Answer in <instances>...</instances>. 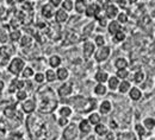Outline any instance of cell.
I'll use <instances>...</instances> for the list:
<instances>
[{"label": "cell", "mask_w": 155, "mask_h": 140, "mask_svg": "<svg viewBox=\"0 0 155 140\" xmlns=\"http://www.w3.org/2000/svg\"><path fill=\"white\" fill-rule=\"evenodd\" d=\"M38 108L42 113H51L58 107V100L49 87H41L37 92Z\"/></svg>", "instance_id": "cell-1"}, {"label": "cell", "mask_w": 155, "mask_h": 140, "mask_svg": "<svg viewBox=\"0 0 155 140\" xmlns=\"http://www.w3.org/2000/svg\"><path fill=\"white\" fill-rule=\"evenodd\" d=\"M71 101L73 103L74 109L79 113H88V112L93 110L96 108V106H97L96 100L87 99V98H84V96H75Z\"/></svg>", "instance_id": "cell-2"}, {"label": "cell", "mask_w": 155, "mask_h": 140, "mask_svg": "<svg viewBox=\"0 0 155 140\" xmlns=\"http://www.w3.org/2000/svg\"><path fill=\"white\" fill-rule=\"evenodd\" d=\"M78 137H79V129L75 123H69L68 126L64 127L62 132L63 140H77Z\"/></svg>", "instance_id": "cell-3"}, {"label": "cell", "mask_w": 155, "mask_h": 140, "mask_svg": "<svg viewBox=\"0 0 155 140\" xmlns=\"http://www.w3.org/2000/svg\"><path fill=\"white\" fill-rule=\"evenodd\" d=\"M24 68H25V62L20 57H15L8 64V71L13 75H19Z\"/></svg>", "instance_id": "cell-4"}, {"label": "cell", "mask_w": 155, "mask_h": 140, "mask_svg": "<svg viewBox=\"0 0 155 140\" xmlns=\"http://www.w3.org/2000/svg\"><path fill=\"white\" fill-rule=\"evenodd\" d=\"M110 54H111V49L109 46L104 45V46H100L97 51H96L94 58H96V61H97L98 63H101V62H105V61L110 57Z\"/></svg>", "instance_id": "cell-5"}, {"label": "cell", "mask_w": 155, "mask_h": 140, "mask_svg": "<svg viewBox=\"0 0 155 140\" xmlns=\"http://www.w3.org/2000/svg\"><path fill=\"white\" fill-rule=\"evenodd\" d=\"M36 107H37L36 101L31 100V99H26L25 101H23V103H21V109H23V112L26 113V114H29V115L32 114V113L36 110Z\"/></svg>", "instance_id": "cell-6"}, {"label": "cell", "mask_w": 155, "mask_h": 140, "mask_svg": "<svg viewBox=\"0 0 155 140\" xmlns=\"http://www.w3.org/2000/svg\"><path fill=\"white\" fill-rule=\"evenodd\" d=\"M94 50H96V45L92 42H85L84 48H82V54H84L85 60H88L94 54Z\"/></svg>", "instance_id": "cell-7"}, {"label": "cell", "mask_w": 155, "mask_h": 140, "mask_svg": "<svg viewBox=\"0 0 155 140\" xmlns=\"http://www.w3.org/2000/svg\"><path fill=\"white\" fill-rule=\"evenodd\" d=\"M78 129H79V132H80L81 134L87 135V134L91 133L92 126H91V123L88 122L87 119H82V120L79 122V125H78Z\"/></svg>", "instance_id": "cell-8"}, {"label": "cell", "mask_w": 155, "mask_h": 140, "mask_svg": "<svg viewBox=\"0 0 155 140\" xmlns=\"http://www.w3.org/2000/svg\"><path fill=\"white\" fill-rule=\"evenodd\" d=\"M73 92V87L71 83H63L62 86H60V88L58 89V96L61 98H66L68 95H71Z\"/></svg>", "instance_id": "cell-9"}, {"label": "cell", "mask_w": 155, "mask_h": 140, "mask_svg": "<svg viewBox=\"0 0 155 140\" xmlns=\"http://www.w3.org/2000/svg\"><path fill=\"white\" fill-rule=\"evenodd\" d=\"M104 12H105V16H106V18H110V19H114V18H116L117 14L119 13V11H118V7H117L116 5H112V4H109V5L106 6V8L104 10Z\"/></svg>", "instance_id": "cell-10"}, {"label": "cell", "mask_w": 155, "mask_h": 140, "mask_svg": "<svg viewBox=\"0 0 155 140\" xmlns=\"http://www.w3.org/2000/svg\"><path fill=\"white\" fill-rule=\"evenodd\" d=\"M55 7L53 6V5H50V4H45L43 7H42V14H43V17L44 18H47V19H50V18H53L54 17V14H55Z\"/></svg>", "instance_id": "cell-11"}, {"label": "cell", "mask_w": 155, "mask_h": 140, "mask_svg": "<svg viewBox=\"0 0 155 140\" xmlns=\"http://www.w3.org/2000/svg\"><path fill=\"white\" fill-rule=\"evenodd\" d=\"M111 109H112V103L109 100H104L100 103V106H99V112H100V114H103V115L109 114V113L111 112Z\"/></svg>", "instance_id": "cell-12"}, {"label": "cell", "mask_w": 155, "mask_h": 140, "mask_svg": "<svg viewBox=\"0 0 155 140\" xmlns=\"http://www.w3.org/2000/svg\"><path fill=\"white\" fill-rule=\"evenodd\" d=\"M54 17H55V20L58 21V24H62V23H66L68 18H69V16H68V13L66 12V11H63L62 8L61 10H58L56 12H55V14H54Z\"/></svg>", "instance_id": "cell-13"}, {"label": "cell", "mask_w": 155, "mask_h": 140, "mask_svg": "<svg viewBox=\"0 0 155 140\" xmlns=\"http://www.w3.org/2000/svg\"><path fill=\"white\" fill-rule=\"evenodd\" d=\"M128 93H129V98L133 101H138V100H141V98H142V92H141V89L137 88V87L130 88V90H129Z\"/></svg>", "instance_id": "cell-14"}, {"label": "cell", "mask_w": 155, "mask_h": 140, "mask_svg": "<svg viewBox=\"0 0 155 140\" xmlns=\"http://www.w3.org/2000/svg\"><path fill=\"white\" fill-rule=\"evenodd\" d=\"M107 132H109V128H107V126L106 125H104V123H98L94 126V133L99 135V137H105L106 134H107Z\"/></svg>", "instance_id": "cell-15"}, {"label": "cell", "mask_w": 155, "mask_h": 140, "mask_svg": "<svg viewBox=\"0 0 155 140\" xmlns=\"http://www.w3.org/2000/svg\"><path fill=\"white\" fill-rule=\"evenodd\" d=\"M120 24L117 20H112L110 24H107V31L110 35H116L118 31H120Z\"/></svg>", "instance_id": "cell-16"}, {"label": "cell", "mask_w": 155, "mask_h": 140, "mask_svg": "<svg viewBox=\"0 0 155 140\" xmlns=\"http://www.w3.org/2000/svg\"><path fill=\"white\" fill-rule=\"evenodd\" d=\"M94 79H96L98 83H103L104 84L105 82H107V80H109V74L106 71H104V70H99V71L96 73Z\"/></svg>", "instance_id": "cell-17"}, {"label": "cell", "mask_w": 155, "mask_h": 140, "mask_svg": "<svg viewBox=\"0 0 155 140\" xmlns=\"http://www.w3.org/2000/svg\"><path fill=\"white\" fill-rule=\"evenodd\" d=\"M69 76V71L67 68H58L56 71V80L66 81Z\"/></svg>", "instance_id": "cell-18"}, {"label": "cell", "mask_w": 155, "mask_h": 140, "mask_svg": "<svg viewBox=\"0 0 155 140\" xmlns=\"http://www.w3.org/2000/svg\"><path fill=\"white\" fill-rule=\"evenodd\" d=\"M130 88H131V83H130L129 81L124 80V81H122V82H119L118 90H119L120 94H125V93H128V92L130 90Z\"/></svg>", "instance_id": "cell-19"}, {"label": "cell", "mask_w": 155, "mask_h": 140, "mask_svg": "<svg viewBox=\"0 0 155 140\" xmlns=\"http://www.w3.org/2000/svg\"><path fill=\"white\" fill-rule=\"evenodd\" d=\"M86 6H87L86 0H77V1L74 2V8H75V11H77L79 14H81V13L85 12Z\"/></svg>", "instance_id": "cell-20"}, {"label": "cell", "mask_w": 155, "mask_h": 140, "mask_svg": "<svg viewBox=\"0 0 155 140\" xmlns=\"http://www.w3.org/2000/svg\"><path fill=\"white\" fill-rule=\"evenodd\" d=\"M107 86H109V89L115 92L118 89V86H119V80L117 79L116 76H110L109 80H107Z\"/></svg>", "instance_id": "cell-21"}, {"label": "cell", "mask_w": 155, "mask_h": 140, "mask_svg": "<svg viewBox=\"0 0 155 140\" xmlns=\"http://www.w3.org/2000/svg\"><path fill=\"white\" fill-rule=\"evenodd\" d=\"M93 92H94V94L98 95V96H103V95H105V94H106L107 88H106V86H104L103 83H98V84L94 86Z\"/></svg>", "instance_id": "cell-22"}, {"label": "cell", "mask_w": 155, "mask_h": 140, "mask_svg": "<svg viewBox=\"0 0 155 140\" xmlns=\"http://www.w3.org/2000/svg\"><path fill=\"white\" fill-rule=\"evenodd\" d=\"M58 114H60V117L68 119V118L73 114V110H72V108H71L69 106H63V107H61V108L58 109Z\"/></svg>", "instance_id": "cell-23"}, {"label": "cell", "mask_w": 155, "mask_h": 140, "mask_svg": "<svg viewBox=\"0 0 155 140\" xmlns=\"http://www.w3.org/2000/svg\"><path fill=\"white\" fill-rule=\"evenodd\" d=\"M144 128H146V131H153L155 127V121H154V118L152 117H148V118H146L144 120H143V125H142Z\"/></svg>", "instance_id": "cell-24"}, {"label": "cell", "mask_w": 155, "mask_h": 140, "mask_svg": "<svg viewBox=\"0 0 155 140\" xmlns=\"http://www.w3.org/2000/svg\"><path fill=\"white\" fill-rule=\"evenodd\" d=\"M88 122L91 123V126H96L98 123H100V120H101V117H100V114L99 113H91L90 115H88Z\"/></svg>", "instance_id": "cell-25"}, {"label": "cell", "mask_w": 155, "mask_h": 140, "mask_svg": "<svg viewBox=\"0 0 155 140\" xmlns=\"http://www.w3.org/2000/svg\"><path fill=\"white\" fill-rule=\"evenodd\" d=\"M98 7L96 4H88L87 6H86V10H85V14L87 16V17H94V13H96V11L98 10Z\"/></svg>", "instance_id": "cell-26"}, {"label": "cell", "mask_w": 155, "mask_h": 140, "mask_svg": "<svg viewBox=\"0 0 155 140\" xmlns=\"http://www.w3.org/2000/svg\"><path fill=\"white\" fill-rule=\"evenodd\" d=\"M61 6H62V10L68 13V12H71L74 8V2L72 0H63L62 4H61Z\"/></svg>", "instance_id": "cell-27"}, {"label": "cell", "mask_w": 155, "mask_h": 140, "mask_svg": "<svg viewBox=\"0 0 155 140\" xmlns=\"http://www.w3.org/2000/svg\"><path fill=\"white\" fill-rule=\"evenodd\" d=\"M61 57L58 56V55H53L50 58H49V64H50V67H53V68H58L61 65Z\"/></svg>", "instance_id": "cell-28"}, {"label": "cell", "mask_w": 155, "mask_h": 140, "mask_svg": "<svg viewBox=\"0 0 155 140\" xmlns=\"http://www.w3.org/2000/svg\"><path fill=\"white\" fill-rule=\"evenodd\" d=\"M115 67L117 68V70H118V69H127V67H128V61L125 60V58H123V57H119V58H117L116 62H115Z\"/></svg>", "instance_id": "cell-29"}, {"label": "cell", "mask_w": 155, "mask_h": 140, "mask_svg": "<svg viewBox=\"0 0 155 140\" xmlns=\"http://www.w3.org/2000/svg\"><path fill=\"white\" fill-rule=\"evenodd\" d=\"M44 77H45V80L48 81V82H54V81L56 80V73H55V70L48 69L45 71V74H44Z\"/></svg>", "instance_id": "cell-30"}, {"label": "cell", "mask_w": 155, "mask_h": 140, "mask_svg": "<svg viewBox=\"0 0 155 140\" xmlns=\"http://www.w3.org/2000/svg\"><path fill=\"white\" fill-rule=\"evenodd\" d=\"M34 75H35V71H34V69L30 68V67H25V68L23 69V71H21V76H23L24 79H30V77H32Z\"/></svg>", "instance_id": "cell-31"}, {"label": "cell", "mask_w": 155, "mask_h": 140, "mask_svg": "<svg viewBox=\"0 0 155 140\" xmlns=\"http://www.w3.org/2000/svg\"><path fill=\"white\" fill-rule=\"evenodd\" d=\"M144 80H146V74L142 70L136 71L135 75H134V81H135L136 83H143Z\"/></svg>", "instance_id": "cell-32"}, {"label": "cell", "mask_w": 155, "mask_h": 140, "mask_svg": "<svg viewBox=\"0 0 155 140\" xmlns=\"http://www.w3.org/2000/svg\"><path fill=\"white\" fill-rule=\"evenodd\" d=\"M128 76H129V71H128L127 69H118V70H117L116 77L118 79V80L124 81Z\"/></svg>", "instance_id": "cell-33"}, {"label": "cell", "mask_w": 155, "mask_h": 140, "mask_svg": "<svg viewBox=\"0 0 155 140\" xmlns=\"http://www.w3.org/2000/svg\"><path fill=\"white\" fill-rule=\"evenodd\" d=\"M135 131H136V133L138 134V137H144L146 135V133H147V131H146V128L141 125V123H136L135 125Z\"/></svg>", "instance_id": "cell-34"}, {"label": "cell", "mask_w": 155, "mask_h": 140, "mask_svg": "<svg viewBox=\"0 0 155 140\" xmlns=\"http://www.w3.org/2000/svg\"><path fill=\"white\" fill-rule=\"evenodd\" d=\"M128 14L127 13H124V12H119L118 14H117V21L119 23V24H127L128 23Z\"/></svg>", "instance_id": "cell-35"}, {"label": "cell", "mask_w": 155, "mask_h": 140, "mask_svg": "<svg viewBox=\"0 0 155 140\" xmlns=\"http://www.w3.org/2000/svg\"><path fill=\"white\" fill-rule=\"evenodd\" d=\"M10 39L12 40V42H17V40H20L21 38V32H20L19 30H15V31H12L11 33H10Z\"/></svg>", "instance_id": "cell-36"}, {"label": "cell", "mask_w": 155, "mask_h": 140, "mask_svg": "<svg viewBox=\"0 0 155 140\" xmlns=\"http://www.w3.org/2000/svg\"><path fill=\"white\" fill-rule=\"evenodd\" d=\"M31 43H32V38L30 37V36H21V38H20V45L21 46H29V45H31Z\"/></svg>", "instance_id": "cell-37"}, {"label": "cell", "mask_w": 155, "mask_h": 140, "mask_svg": "<svg viewBox=\"0 0 155 140\" xmlns=\"http://www.w3.org/2000/svg\"><path fill=\"white\" fill-rule=\"evenodd\" d=\"M16 98H17V100L18 101H25L28 99V93H26V90H17L16 92Z\"/></svg>", "instance_id": "cell-38"}, {"label": "cell", "mask_w": 155, "mask_h": 140, "mask_svg": "<svg viewBox=\"0 0 155 140\" xmlns=\"http://www.w3.org/2000/svg\"><path fill=\"white\" fill-rule=\"evenodd\" d=\"M115 36V42L116 43H122V42H124L125 40V33L120 30V31H118L116 35H114Z\"/></svg>", "instance_id": "cell-39"}, {"label": "cell", "mask_w": 155, "mask_h": 140, "mask_svg": "<svg viewBox=\"0 0 155 140\" xmlns=\"http://www.w3.org/2000/svg\"><path fill=\"white\" fill-rule=\"evenodd\" d=\"M94 45H98L99 48L100 46H104L105 45V37L101 36V35H98L97 37L94 38Z\"/></svg>", "instance_id": "cell-40"}, {"label": "cell", "mask_w": 155, "mask_h": 140, "mask_svg": "<svg viewBox=\"0 0 155 140\" xmlns=\"http://www.w3.org/2000/svg\"><path fill=\"white\" fill-rule=\"evenodd\" d=\"M58 125L60 127H66V126H68L69 125V120L67 119V118H62V117H60L58 119Z\"/></svg>", "instance_id": "cell-41"}, {"label": "cell", "mask_w": 155, "mask_h": 140, "mask_svg": "<svg viewBox=\"0 0 155 140\" xmlns=\"http://www.w3.org/2000/svg\"><path fill=\"white\" fill-rule=\"evenodd\" d=\"M5 115H6L7 118H13V117L16 115V110H15V108H12V107L6 108V109H5Z\"/></svg>", "instance_id": "cell-42"}, {"label": "cell", "mask_w": 155, "mask_h": 140, "mask_svg": "<svg viewBox=\"0 0 155 140\" xmlns=\"http://www.w3.org/2000/svg\"><path fill=\"white\" fill-rule=\"evenodd\" d=\"M34 79H35V81L37 83H42V82H44V80H45L44 74H42V73H36V75H34Z\"/></svg>", "instance_id": "cell-43"}, {"label": "cell", "mask_w": 155, "mask_h": 140, "mask_svg": "<svg viewBox=\"0 0 155 140\" xmlns=\"http://www.w3.org/2000/svg\"><path fill=\"white\" fill-rule=\"evenodd\" d=\"M94 29V24L93 23H91V24H88L86 27H85V30H84V35H88V33H91V31Z\"/></svg>", "instance_id": "cell-44"}, {"label": "cell", "mask_w": 155, "mask_h": 140, "mask_svg": "<svg viewBox=\"0 0 155 140\" xmlns=\"http://www.w3.org/2000/svg\"><path fill=\"white\" fill-rule=\"evenodd\" d=\"M150 21H152V20H150V17H149V16H144V17L141 19V25L144 26L146 24H149Z\"/></svg>", "instance_id": "cell-45"}, {"label": "cell", "mask_w": 155, "mask_h": 140, "mask_svg": "<svg viewBox=\"0 0 155 140\" xmlns=\"http://www.w3.org/2000/svg\"><path fill=\"white\" fill-rule=\"evenodd\" d=\"M50 5H53L54 7H58L61 4H62V0H50V2H49Z\"/></svg>", "instance_id": "cell-46"}, {"label": "cell", "mask_w": 155, "mask_h": 140, "mask_svg": "<svg viewBox=\"0 0 155 140\" xmlns=\"http://www.w3.org/2000/svg\"><path fill=\"white\" fill-rule=\"evenodd\" d=\"M15 92H17V87H16L15 82H12V83L10 84V88H8V93H15Z\"/></svg>", "instance_id": "cell-47"}, {"label": "cell", "mask_w": 155, "mask_h": 140, "mask_svg": "<svg viewBox=\"0 0 155 140\" xmlns=\"http://www.w3.org/2000/svg\"><path fill=\"white\" fill-rule=\"evenodd\" d=\"M117 2L119 4V6H122V7H125L130 1L129 0H117Z\"/></svg>", "instance_id": "cell-48"}, {"label": "cell", "mask_w": 155, "mask_h": 140, "mask_svg": "<svg viewBox=\"0 0 155 140\" xmlns=\"http://www.w3.org/2000/svg\"><path fill=\"white\" fill-rule=\"evenodd\" d=\"M98 21H99V25H100V26H106V25H107L106 18H103V19L98 20Z\"/></svg>", "instance_id": "cell-49"}, {"label": "cell", "mask_w": 155, "mask_h": 140, "mask_svg": "<svg viewBox=\"0 0 155 140\" xmlns=\"http://www.w3.org/2000/svg\"><path fill=\"white\" fill-rule=\"evenodd\" d=\"M105 137H106L107 140H115V135H114L112 133H110V132H107V134H106Z\"/></svg>", "instance_id": "cell-50"}, {"label": "cell", "mask_w": 155, "mask_h": 140, "mask_svg": "<svg viewBox=\"0 0 155 140\" xmlns=\"http://www.w3.org/2000/svg\"><path fill=\"white\" fill-rule=\"evenodd\" d=\"M4 88H5V82L2 80H0V92H2Z\"/></svg>", "instance_id": "cell-51"}, {"label": "cell", "mask_w": 155, "mask_h": 140, "mask_svg": "<svg viewBox=\"0 0 155 140\" xmlns=\"http://www.w3.org/2000/svg\"><path fill=\"white\" fill-rule=\"evenodd\" d=\"M86 140H96V137H94V135H90Z\"/></svg>", "instance_id": "cell-52"}]
</instances>
